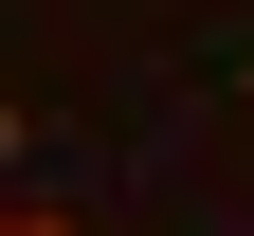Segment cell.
Wrapping results in <instances>:
<instances>
[{"instance_id": "obj_1", "label": "cell", "mask_w": 254, "mask_h": 236, "mask_svg": "<svg viewBox=\"0 0 254 236\" xmlns=\"http://www.w3.org/2000/svg\"><path fill=\"white\" fill-rule=\"evenodd\" d=\"M0 236H91V218H73V200H18V218H0Z\"/></svg>"}, {"instance_id": "obj_2", "label": "cell", "mask_w": 254, "mask_h": 236, "mask_svg": "<svg viewBox=\"0 0 254 236\" xmlns=\"http://www.w3.org/2000/svg\"><path fill=\"white\" fill-rule=\"evenodd\" d=\"M236 109H254V55H236Z\"/></svg>"}]
</instances>
